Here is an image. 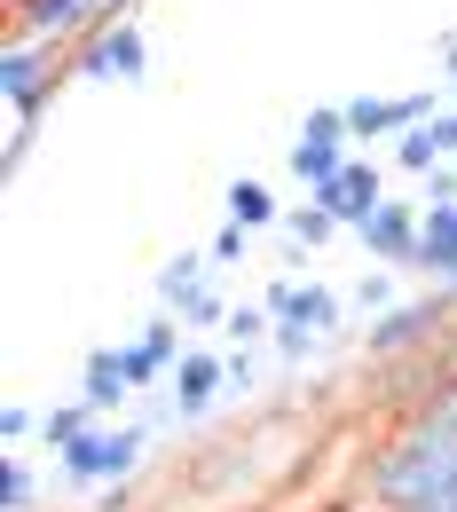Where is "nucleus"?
<instances>
[{
	"mask_svg": "<svg viewBox=\"0 0 457 512\" xmlns=\"http://www.w3.org/2000/svg\"><path fill=\"white\" fill-rule=\"evenodd\" d=\"M450 103H457V79H450Z\"/></svg>",
	"mask_w": 457,
	"mask_h": 512,
	"instance_id": "72a5a7b5",
	"label": "nucleus"
},
{
	"mask_svg": "<svg viewBox=\"0 0 457 512\" xmlns=\"http://www.w3.org/2000/svg\"><path fill=\"white\" fill-rule=\"evenodd\" d=\"M32 505H40V473L24 449H8L0 457V512H32Z\"/></svg>",
	"mask_w": 457,
	"mask_h": 512,
	"instance_id": "412c9836",
	"label": "nucleus"
},
{
	"mask_svg": "<svg viewBox=\"0 0 457 512\" xmlns=\"http://www.w3.org/2000/svg\"><path fill=\"white\" fill-rule=\"evenodd\" d=\"M32 134H40V119H8V142H0V166H8V174H24V158H32Z\"/></svg>",
	"mask_w": 457,
	"mask_h": 512,
	"instance_id": "bb28decb",
	"label": "nucleus"
},
{
	"mask_svg": "<svg viewBox=\"0 0 457 512\" xmlns=\"http://www.w3.org/2000/svg\"><path fill=\"white\" fill-rule=\"evenodd\" d=\"M71 79H103V87H142L150 79V40L134 16H103L79 48H71Z\"/></svg>",
	"mask_w": 457,
	"mask_h": 512,
	"instance_id": "39448f33",
	"label": "nucleus"
},
{
	"mask_svg": "<svg viewBox=\"0 0 457 512\" xmlns=\"http://www.w3.org/2000/svg\"><path fill=\"white\" fill-rule=\"evenodd\" d=\"M363 505L371 512H457V426L402 418L363 457Z\"/></svg>",
	"mask_w": 457,
	"mask_h": 512,
	"instance_id": "f257e3e1",
	"label": "nucleus"
},
{
	"mask_svg": "<svg viewBox=\"0 0 457 512\" xmlns=\"http://www.w3.org/2000/svg\"><path fill=\"white\" fill-rule=\"evenodd\" d=\"M442 158H450V142H442V111H434V119H418V127H402V134H394V166H402L410 182H426V174H434Z\"/></svg>",
	"mask_w": 457,
	"mask_h": 512,
	"instance_id": "a211bd4d",
	"label": "nucleus"
},
{
	"mask_svg": "<svg viewBox=\"0 0 457 512\" xmlns=\"http://www.w3.org/2000/svg\"><path fill=\"white\" fill-rule=\"evenodd\" d=\"M442 71H450V79H457V32H450V40H442Z\"/></svg>",
	"mask_w": 457,
	"mask_h": 512,
	"instance_id": "473e14b6",
	"label": "nucleus"
},
{
	"mask_svg": "<svg viewBox=\"0 0 457 512\" xmlns=\"http://www.w3.org/2000/svg\"><path fill=\"white\" fill-rule=\"evenodd\" d=\"M418 386H402L394 402H402V418H434V426H457V347L450 355H426V363H410Z\"/></svg>",
	"mask_w": 457,
	"mask_h": 512,
	"instance_id": "4468645a",
	"label": "nucleus"
},
{
	"mask_svg": "<svg viewBox=\"0 0 457 512\" xmlns=\"http://www.w3.org/2000/svg\"><path fill=\"white\" fill-rule=\"evenodd\" d=\"M450 197H457V158H442V166L418 182V205H450Z\"/></svg>",
	"mask_w": 457,
	"mask_h": 512,
	"instance_id": "c756f323",
	"label": "nucleus"
},
{
	"mask_svg": "<svg viewBox=\"0 0 457 512\" xmlns=\"http://www.w3.org/2000/svg\"><path fill=\"white\" fill-rule=\"evenodd\" d=\"M229 221H245L261 237V229H284V205H276L268 182H229Z\"/></svg>",
	"mask_w": 457,
	"mask_h": 512,
	"instance_id": "aec40b11",
	"label": "nucleus"
},
{
	"mask_svg": "<svg viewBox=\"0 0 457 512\" xmlns=\"http://www.w3.org/2000/svg\"><path fill=\"white\" fill-rule=\"evenodd\" d=\"M182 331H190V323L174 316V308H158V316H150V323H142V331L127 339V347H119V355H127V379H134V394L166 386V371L182 363Z\"/></svg>",
	"mask_w": 457,
	"mask_h": 512,
	"instance_id": "9d476101",
	"label": "nucleus"
},
{
	"mask_svg": "<svg viewBox=\"0 0 457 512\" xmlns=\"http://www.w3.org/2000/svg\"><path fill=\"white\" fill-rule=\"evenodd\" d=\"M95 418H103V410H95L87 394H71V402H56V410L40 418V442H48V449H64V442H79V434H87Z\"/></svg>",
	"mask_w": 457,
	"mask_h": 512,
	"instance_id": "4be33fe9",
	"label": "nucleus"
},
{
	"mask_svg": "<svg viewBox=\"0 0 457 512\" xmlns=\"http://www.w3.org/2000/svg\"><path fill=\"white\" fill-rule=\"evenodd\" d=\"M268 347H276V363H308V355H316V331H300V323H276V339H268Z\"/></svg>",
	"mask_w": 457,
	"mask_h": 512,
	"instance_id": "cd10ccee",
	"label": "nucleus"
},
{
	"mask_svg": "<svg viewBox=\"0 0 457 512\" xmlns=\"http://www.w3.org/2000/svg\"><path fill=\"white\" fill-rule=\"evenodd\" d=\"M253 386H261V355L237 347V355H229V394H253Z\"/></svg>",
	"mask_w": 457,
	"mask_h": 512,
	"instance_id": "7c9ffc66",
	"label": "nucleus"
},
{
	"mask_svg": "<svg viewBox=\"0 0 457 512\" xmlns=\"http://www.w3.org/2000/svg\"><path fill=\"white\" fill-rule=\"evenodd\" d=\"M205 276H213V253H166L158 260V308H182Z\"/></svg>",
	"mask_w": 457,
	"mask_h": 512,
	"instance_id": "6ab92c4d",
	"label": "nucleus"
},
{
	"mask_svg": "<svg viewBox=\"0 0 457 512\" xmlns=\"http://www.w3.org/2000/svg\"><path fill=\"white\" fill-rule=\"evenodd\" d=\"M442 142H450V158H457V103L442 111Z\"/></svg>",
	"mask_w": 457,
	"mask_h": 512,
	"instance_id": "2f4dec72",
	"label": "nucleus"
},
{
	"mask_svg": "<svg viewBox=\"0 0 457 512\" xmlns=\"http://www.w3.org/2000/svg\"><path fill=\"white\" fill-rule=\"evenodd\" d=\"M205 253H213V268H237V260L253 253V229H245V221H221V229H213V245H205Z\"/></svg>",
	"mask_w": 457,
	"mask_h": 512,
	"instance_id": "a878e982",
	"label": "nucleus"
},
{
	"mask_svg": "<svg viewBox=\"0 0 457 512\" xmlns=\"http://www.w3.org/2000/svg\"><path fill=\"white\" fill-rule=\"evenodd\" d=\"M221 331H229V339H237V347H261V339H276V308H229V323H221Z\"/></svg>",
	"mask_w": 457,
	"mask_h": 512,
	"instance_id": "b1692460",
	"label": "nucleus"
},
{
	"mask_svg": "<svg viewBox=\"0 0 457 512\" xmlns=\"http://www.w3.org/2000/svg\"><path fill=\"white\" fill-rule=\"evenodd\" d=\"M32 434H40V418H32L24 402H8V410H0V449H24Z\"/></svg>",
	"mask_w": 457,
	"mask_h": 512,
	"instance_id": "c85d7f7f",
	"label": "nucleus"
},
{
	"mask_svg": "<svg viewBox=\"0 0 457 512\" xmlns=\"http://www.w3.org/2000/svg\"><path fill=\"white\" fill-rule=\"evenodd\" d=\"M347 300H355L363 316H379V308H394V268H387V260H371V268H363V284H355Z\"/></svg>",
	"mask_w": 457,
	"mask_h": 512,
	"instance_id": "393cba45",
	"label": "nucleus"
},
{
	"mask_svg": "<svg viewBox=\"0 0 457 512\" xmlns=\"http://www.w3.org/2000/svg\"><path fill=\"white\" fill-rule=\"evenodd\" d=\"M284 237H292V245H284V260H292V268H308V253H324L331 237H347V221L331 213L324 197H300V205L284 213Z\"/></svg>",
	"mask_w": 457,
	"mask_h": 512,
	"instance_id": "f3484780",
	"label": "nucleus"
},
{
	"mask_svg": "<svg viewBox=\"0 0 457 512\" xmlns=\"http://www.w3.org/2000/svg\"><path fill=\"white\" fill-rule=\"evenodd\" d=\"M347 111V134H355V150H371V142H394L402 127H418V119H434V95H347L339 103Z\"/></svg>",
	"mask_w": 457,
	"mask_h": 512,
	"instance_id": "6e6552de",
	"label": "nucleus"
},
{
	"mask_svg": "<svg viewBox=\"0 0 457 512\" xmlns=\"http://www.w3.org/2000/svg\"><path fill=\"white\" fill-rule=\"evenodd\" d=\"M418 229H426V205H418V197H387V205H371L347 237L371 260H387V268H410V260H418Z\"/></svg>",
	"mask_w": 457,
	"mask_h": 512,
	"instance_id": "0eeeda50",
	"label": "nucleus"
},
{
	"mask_svg": "<svg viewBox=\"0 0 457 512\" xmlns=\"http://www.w3.org/2000/svg\"><path fill=\"white\" fill-rule=\"evenodd\" d=\"M229 308H237V300H221L213 284H197V292L182 300V308H174V316L190 323V331H221V323H229Z\"/></svg>",
	"mask_w": 457,
	"mask_h": 512,
	"instance_id": "5701e85b",
	"label": "nucleus"
},
{
	"mask_svg": "<svg viewBox=\"0 0 457 512\" xmlns=\"http://www.w3.org/2000/svg\"><path fill=\"white\" fill-rule=\"evenodd\" d=\"M64 79H71V48L32 40V32H8V48H0V111L8 119H40Z\"/></svg>",
	"mask_w": 457,
	"mask_h": 512,
	"instance_id": "20e7f679",
	"label": "nucleus"
},
{
	"mask_svg": "<svg viewBox=\"0 0 457 512\" xmlns=\"http://www.w3.org/2000/svg\"><path fill=\"white\" fill-rule=\"evenodd\" d=\"M347 158H355V134H347V111H339V103L308 111V119H300V134H292V182H300V190L316 197V190L331 182V174L347 166Z\"/></svg>",
	"mask_w": 457,
	"mask_h": 512,
	"instance_id": "423d86ee",
	"label": "nucleus"
},
{
	"mask_svg": "<svg viewBox=\"0 0 457 512\" xmlns=\"http://www.w3.org/2000/svg\"><path fill=\"white\" fill-rule=\"evenodd\" d=\"M268 308H276V323H300V331L331 339V331L347 323V308H355V300H339V292H331V284H316V276H276V284H268Z\"/></svg>",
	"mask_w": 457,
	"mask_h": 512,
	"instance_id": "1a4fd4ad",
	"label": "nucleus"
},
{
	"mask_svg": "<svg viewBox=\"0 0 457 512\" xmlns=\"http://www.w3.org/2000/svg\"><path fill=\"white\" fill-rule=\"evenodd\" d=\"M79 394L103 410V418H119L134 402V379H127V355L119 347H87V363H79Z\"/></svg>",
	"mask_w": 457,
	"mask_h": 512,
	"instance_id": "dca6fc26",
	"label": "nucleus"
},
{
	"mask_svg": "<svg viewBox=\"0 0 457 512\" xmlns=\"http://www.w3.org/2000/svg\"><path fill=\"white\" fill-rule=\"evenodd\" d=\"M331 205V213H339V221H347V229H355V221H363V213H371V205H387V166H379V158H371V150H355V158H347V166H339V174H331L324 190H316Z\"/></svg>",
	"mask_w": 457,
	"mask_h": 512,
	"instance_id": "ddd939ff",
	"label": "nucleus"
},
{
	"mask_svg": "<svg viewBox=\"0 0 457 512\" xmlns=\"http://www.w3.org/2000/svg\"><path fill=\"white\" fill-rule=\"evenodd\" d=\"M150 426L142 418H95L79 442L56 449V473H64V489H79V497H95V489H111V481H134L142 473V457H150Z\"/></svg>",
	"mask_w": 457,
	"mask_h": 512,
	"instance_id": "7ed1b4c3",
	"label": "nucleus"
},
{
	"mask_svg": "<svg viewBox=\"0 0 457 512\" xmlns=\"http://www.w3.org/2000/svg\"><path fill=\"white\" fill-rule=\"evenodd\" d=\"M410 276H426V284H450V276H457V197H450V205H426V229H418Z\"/></svg>",
	"mask_w": 457,
	"mask_h": 512,
	"instance_id": "2eb2a0df",
	"label": "nucleus"
},
{
	"mask_svg": "<svg viewBox=\"0 0 457 512\" xmlns=\"http://www.w3.org/2000/svg\"><path fill=\"white\" fill-rule=\"evenodd\" d=\"M166 394H174L182 418H205V410L229 394V355H213V347H182V363L166 371Z\"/></svg>",
	"mask_w": 457,
	"mask_h": 512,
	"instance_id": "f8f14e48",
	"label": "nucleus"
},
{
	"mask_svg": "<svg viewBox=\"0 0 457 512\" xmlns=\"http://www.w3.org/2000/svg\"><path fill=\"white\" fill-rule=\"evenodd\" d=\"M450 339H457V292L450 284H426V292H410V300H394V308H379L363 323V363L410 371V363H426Z\"/></svg>",
	"mask_w": 457,
	"mask_h": 512,
	"instance_id": "f03ea898",
	"label": "nucleus"
},
{
	"mask_svg": "<svg viewBox=\"0 0 457 512\" xmlns=\"http://www.w3.org/2000/svg\"><path fill=\"white\" fill-rule=\"evenodd\" d=\"M8 32H32V40L79 48V40L95 32V0H8Z\"/></svg>",
	"mask_w": 457,
	"mask_h": 512,
	"instance_id": "9b49d317",
	"label": "nucleus"
}]
</instances>
